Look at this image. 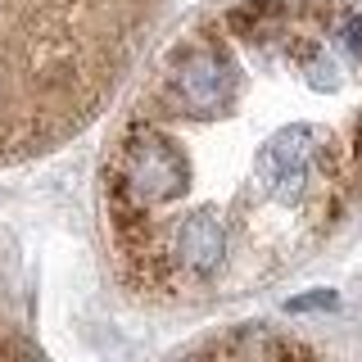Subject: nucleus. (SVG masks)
Segmentation results:
<instances>
[{
	"mask_svg": "<svg viewBox=\"0 0 362 362\" xmlns=\"http://www.w3.org/2000/svg\"><path fill=\"white\" fill-rule=\"evenodd\" d=\"M28 339H23V322L14 313V294H9V281H5V267H0V358L9 354H28Z\"/></svg>",
	"mask_w": 362,
	"mask_h": 362,
	"instance_id": "obj_3",
	"label": "nucleus"
},
{
	"mask_svg": "<svg viewBox=\"0 0 362 362\" xmlns=\"http://www.w3.org/2000/svg\"><path fill=\"white\" fill-rule=\"evenodd\" d=\"M173 0H0V168L68 145L136 77Z\"/></svg>",
	"mask_w": 362,
	"mask_h": 362,
	"instance_id": "obj_2",
	"label": "nucleus"
},
{
	"mask_svg": "<svg viewBox=\"0 0 362 362\" xmlns=\"http://www.w3.org/2000/svg\"><path fill=\"white\" fill-rule=\"evenodd\" d=\"M362 218V0H222L154 50L100 158L136 303L267 290Z\"/></svg>",
	"mask_w": 362,
	"mask_h": 362,
	"instance_id": "obj_1",
	"label": "nucleus"
}]
</instances>
